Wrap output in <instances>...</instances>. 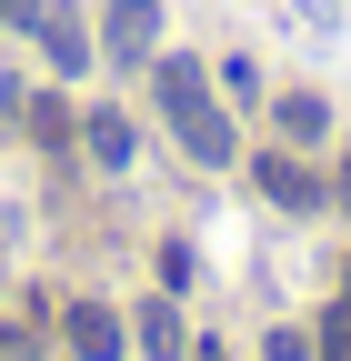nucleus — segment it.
<instances>
[{"instance_id": "1", "label": "nucleus", "mask_w": 351, "mask_h": 361, "mask_svg": "<svg viewBox=\"0 0 351 361\" xmlns=\"http://www.w3.org/2000/svg\"><path fill=\"white\" fill-rule=\"evenodd\" d=\"M151 90H161L171 130H181V151L221 171V161H231V121L211 111V80H201V61H161V71H151Z\"/></svg>"}, {"instance_id": "2", "label": "nucleus", "mask_w": 351, "mask_h": 361, "mask_svg": "<svg viewBox=\"0 0 351 361\" xmlns=\"http://www.w3.org/2000/svg\"><path fill=\"white\" fill-rule=\"evenodd\" d=\"M61 341H70L80 361H121V322H111L101 301H70V311H61Z\"/></svg>"}, {"instance_id": "3", "label": "nucleus", "mask_w": 351, "mask_h": 361, "mask_svg": "<svg viewBox=\"0 0 351 361\" xmlns=\"http://www.w3.org/2000/svg\"><path fill=\"white\" fill-rule=\"evenodd\" d=\"M101 30H111V51H121V61H141V51H151V30H161V0H111Z\"/></svg>"}, {"instance_id": "4", "label": "nucleus", "mask_w": 351, "mask_h": 361, "mask_svg": "<svg viewBox=\"0 0 351 361\" xmlns=\"http://www.w3.org/2000/svg\"><path fill=\"white\" fill-rule=\"evenodd\" d=\"M261 201H281V211H321V180L301 171L291 151H271V161H261Z\"/></svg>"}, {"instance_id": "5", "label": "nucleus", "mask_w": 351, "mask_h": 361, "mask_svg": "<svg viewBox=\"0 0 351 361\" xmlns=\"http://www.w3.org/2000/svg\"><path fill=\"white\" fill-rule=\"evenodd\" d=\"M40 51H51V71H80L91 61V30H80L70 11H40Z\"/></svg>"}, {"instance_id": "6", "label": "nucleus", "mask_w": 351, "mask_h": 361, "mask_svg": "<svg viewBox=\"0 0 351 361\" xmlns=\"http://www.w3.org/2000/svg\"><path fill=\"white\" fill-rule=\"evenodd\" d=\"M321 130H331V111L312 90H281V141H321Z\"/></svg>"}, {"instance_id": "7", "label": "nucleus", "mask_w": 351, "mask_h": 361, "mask_svg": "<svg viewBox=\"0 0 351 361\" xmlns=\"http://www.w3.org/2000/svg\"><path fill=\"white\" fill-rule=\"evenodd\" d=\"M141 351H151V361H181V311H171V301L141 311Z\"/></svg>"}, {"instance_id": "8", "label": "nucleus", "mask_w": 351, "mask_h": 361, "mask_svg": "<svg viewBox=\"0 0 351 361\" xmlns=\"http://www.w3.org/2000/svg\"><path fill=\"white\" fill-rule=\"evenodd\" d=\"M80 141H91V161L121 171V161H130V121H121V111H91V130H80Z\"/></svg>"}, {"instance_id": "9", "label": "nucleus", "mask_w": 351, "mask_h": 361, "mask_svg": "<svg viewBox=\"0 0 351 361\" xmlns=\"http://www.w3.org/2000/svg\"><path fill=\"white\" fill-rule=\"evenodd\" d=\"M321 361H351V271H341V301H331V322H321Z\"/></svg>"}, {"instance_id": "10", "label": "nucleus", "mask_w": 351, "mask_h": 361, "mask_svg": "<svg viewBox=\"0 0 351 361\" xmlns=\"http://www.w3.org/2000/svg\"><path fill=\"white\" fill-rule=\"evenodd\" d=\"M30 141H70V111L61 101H30Z\"/></svg>"}, {"instance_id": "11", "label": "nucleus", "mask_w": 351, "mask_h": 361, "mask_svg": "<svg viewBox=\"0 0 351 361\" xmlns=\"http://www.w3.org/2000/svg\"><path fill=\"white\" fill-rule=\"evenodd\" d=\"M271 361H312V331H271Z\"/></svg>"}, {"instance_id": "12", "label": "nucleus", "mask_w": 351, "mask_h": 361, "mask_svg": "<svg viewBox=\"0 0 351 361\" xmlns=\"http://www.w3.org/2000/svg\"><path fill=\"white\" fill-rule=\"evenodd\" d=\"M341 211H351V151H341Z\"/></svg>"}, {"instance_id": "13", "label": "nucleus", "mask_w": 351, "mask_h": 361, "mask_svg": "<svg viewBox=\"0 0 351 361\" xmlns=\"http://www.w3.org/2000/svg\"><path fill=\"white\" fill-rule=\"evenodd\" d=\"M201 361H221V351H201Z\"/></svg>"}]
</instances>
